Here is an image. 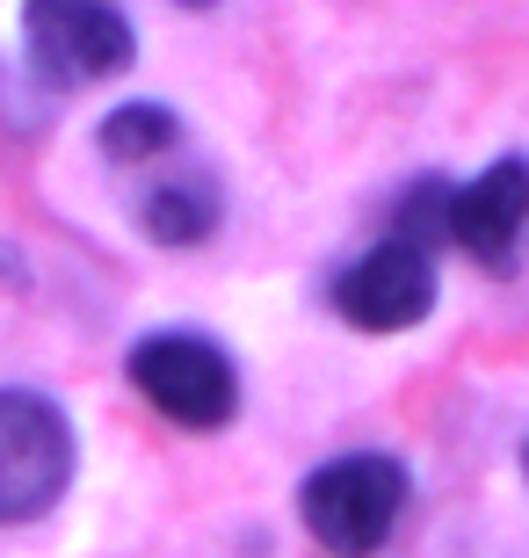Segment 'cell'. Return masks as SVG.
Masks as SVG:
<instances>
[{"instance_id":"277c9868","label":"cell","mask_w":529,"mask_h":558,"mask_svg":"<svg viewBox=\"0 0 529 558\" xmlns=\"http://www.w3.org/2000/svg\"><path fill=\"white\" fill-rule=\"evenodd\" d=\"M22 37H29V59L51 73L59 87H81V81H109L131 65L139 37H131V22L117 8H65V0H37V8H22Z\"/></svg>"},{"instance_id":"7a4b0ae2","label":"cell","mask_w":529,"mask_h":558,"mask_svg":"<svg viewBox=\"0 0 529 558\" xmlns=\"http://www.w3.org/2000/svg\"><path fill=\"white\" fill-rule=\"evenodd\" d=\"M131 385H139L175 428H225L232 407H240L232 355H225L211 333H189V327L145 333L139 349H131Z\"/></svg>"},{"instance_id":"ba28073f","label":"cell","mask_w":529,"mask_h":558,"mask_svg":"<svg viewBox=\"0 0 529 558\" xmlns=\"http://www.w3.org/2000/svg\"><path fill=\"white\" fill-rule=\"evenodd\" d=\"M182 145V124H175V109L167 102H123L103 117V153L117 167H139V160H160Z\"/></svg>"},{"instance_id":"3957f363","label":"cell","mask_w":529,"mask_h":558,"mask_svg":"<svg viewBox=\"0 0 529 558\" xmlns=\"http://www.w3.org/2000/svg\"><path fill=\"white\" fill-rule=\"evenodd\" d=\"M73 478V428L59 399L8 385L0 392V522H29L65 494Z\"/></svg>"},{"instance_id":"6da1fadb","label":"cell","mask_w":529,"mask_h":558,"mask_svg":"<svg viewBox=\"0 0 529 558\" xmlns=\"http://www.w3.org/2000/svg\"><path fill=\"white\" fill-rule=\"evenodd\" d=\"M298 515H305L312 544L334 558H370L385 551V537L407 515V464L385 450H348L326 457L320 472L298 486Z\"/></svg>"},{"instance_id":"52a82bcc","label":"cell","mask_w":529,"mask_h":558,"mask_svg":"<svg viewBox=\"0 0 529 558\" xmlns=\"http://www.w3.org/2000/svg\"><path fill=\"white\" fill-rule=\"evenodd\" d=\"M225 218V196L211 174H167V182L145 189V232L160 247H204Z\"/></svg>"},{"instance_id":"9c48e42d","label":"cell","mask_w":529,"mask_h":558,"mask_svg":"<svg viewBox=\"0 0 529 558\" xmlns=\"http://www.w3.org/2000/svg\"><path fill=\"white\" fill-rule=\"evenodd\" d=\"M522 472H529V442H522Z\"/></svg>"},{"instance_id":"5b68a950","label":"cell","mask_w":529,"mask_h":558,"mask_svg":"<svg viewBox=\"0 0 529 558\" xmlns=\"http://www.w3.org/2000/svg\"><path fill=\"white\" fill-rule=\"evenodd\" d=\"M428 305H435V262H428V247H407L392 232L334 276V312L363 333H399L428 319Z\"/></svg>"},{"instance_id":"8992f818","label":"cell","mask_w":529,"mask_h":558,"mask_svg":"<svg viewBox=\"0 0 529 558\" xmlns=\"http://www.w3.org/2000/svg\"><path fill=\"white\" fill-rule=\"evenodd\" d=\"M522 226H529V160H515V153L443 196V232L465 254H479L486 269H508Z\"/></svg>"}]
</instances>
